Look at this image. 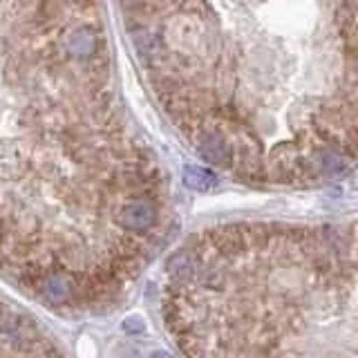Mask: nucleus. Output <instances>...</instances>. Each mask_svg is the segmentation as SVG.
Returning a JSON list of instances; mask_svg holds the SVG:
<instances>
[{
	"mask_svg": "<svg viewBox=\"0 0 358 358\" xmlns=\"http://www.w3.org/2000/svg\"><path fill=\"white\" fill-rule=\"evenodd\" d=\"M101 0H0V273L52 309L110 305L148 255Z\"/></svg>",
	"mask_w": 358,
	"mask_h": 358,
	"instance_id": "1",
	"label": "nucleus"
},
{
	"mask_svg": "<svg viewBox=\"0 0 358 358\" xmlns=\"http://www.w3.org/2000/svg\"><path fill=\"white\" fill-rule=\"evenodd\" d=\"M197 150H199V155L204 157L206 162L217 164V166L227 164L229 162V155H231L229 143L224 141V137H220V134H215V132L201 134L199 141H197Z\"/></svg>",
	"mask_w": 358,
	"mask_h": 358,
	"instance_id": "2",
	"label": "nucleus"
},
{
	"mask_svg": "<svg viewBox=\"0 0 358 358\" xmlns=\"http://www.w3.org/2000/svg\"><path fill=\"white\" fill-rule=\"evenodd\" d=\"M184 182H186V186H190L193 190H208V188L215 186V175L204 171V168L188 166L186 173H184Z\"/></svg>",
	"mask_w": 358,
	"mask_h": 358,
	"instance_id": "3",
	"label": "nucleus"
},
{
	"mask_svg": "<svg viewBox=\"0 0 358 358\" xmlns=\"http://www.w3.org/2000/svg\"><path fill=\"white\" fill-rule=\"evenodd\" d=\"M320 171L327 175H341L345 171V159L334 150H327L320 155Z\"/></svg>",
	"mask_w": 358,
	"mask_h": 358,
	"instance_id": "4",
	"label": "nucleus"
}]
</instances>
